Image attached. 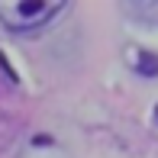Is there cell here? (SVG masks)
I'll list each match as a JSON object with an SVG mask.
<instances>
[{
  "label": "cell",
  "mask_w": 158,
  "mask_h": 158,
  "mask_svg": "<svg viewBox=\"0 0 158 158\" xmlns=\"http://www.w3.org/2000/svg\"><path fill=\"white\" fill-rule=\"evenodd\" d=\"M55 10H58L55 3H0V16H3L10 26H16V29L45 23Z\"/></svg>",
  "instance_id": "1"
}]
</instances>
